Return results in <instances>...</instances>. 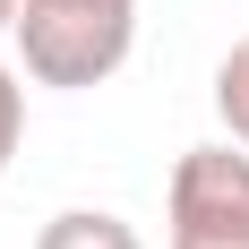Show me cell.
Returning a JSON list of instances; mask_svg holds the SVG:
<instances>
[{"label": "cell", "instance_id": "cell-3", "mask_svg": "<svg viewBox=\"0 0 249 249\" xmlns=\"http://www.w3.org/2000/svg\"><path fill=\"white\" fill-rule=\"evenodd\" d=\"M35 249H146V241H138V224L112 215V206H60V215L35 232Z\"/></svg>", "mask_w": 249, "mask_h": 249}, {"label": "cell", "instance_id": "cell-4", "mask_svg": "<svg viewBox=\"0 0 249 249\" xmlns=\"http://www.w3.org/2000/svg\"><path fill=\"white\" fill-rule=\"evenodd\" d=\"M18 146H26V69H9V60H0V180H9Z\"/></svg>", "mask_w": 249, "mask_h": 249}, {"label": "cell", "instance_id": "cell-5", "mask_svg": "<svg viewBox=\"0 0 249 249\" xmlns=\"http://www.w3.org/2000/svg\"><path fill=\"white\" fill-rule=\"evenodd\" d=\"M9 26H18V0H0V43H9Z\"/></svg>", "mask_w": 249, "mask_h": 249}, {"label": "cell", "instance_id": "cell-1", "mask_svg": "<svg viewBox=\"0 0 249 249\" xmlns=\"http://www.w3.org/2000/svg\"><path fill=\"white\" fill-rule=\"evenodd\" d=\"M18 69L35 86H103L121 77V60L138 52V0H18Z\"/></svg>", "mask_w": 249, "mask_h": 249}, {"label": "cell", "instance_id": "cell-2", "mask_svg": "<svg viewBox=\"0 0 249 249\" xmlns=\"http://www.w3.org/2000/svg\"><path fill=\"white\" fill-rule=\"evenodd\" d=\"M163 249H249V146H189L163 180Z\"/></svg>", "mask_w": 249, "mask_h": 249}]
</instances>
